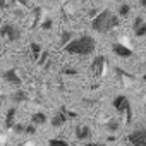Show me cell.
<instances>
[{
  "instance_id": "1",
  "label": "cell",
  "mask_w": 146,
  "mask_h": 146,
  "mask_svg": "<svg viewBox=\"0 0 146 146\" xmlns=\"http://www.w3.org/2000/svg\"><path fill=\"white\" fill-rule=\"evenodd\" d=\"M64 50L67 53H70V55L86 57V55H91L96 50V40L93 36H90V35H83V36H79L76 40H72L70 43H67L64 46Z\"/></svg>"
},
{
  "instance_id": "2",
  "label": "cell",
  "mask_w": 146,
  "mask_h": 146,
  "mask_svg": "<svg viewBox=\"0 0 146 146\" xmlns=\"http://www.w3.org/2000/svg\"><path fill=\"white\" fill-rule=\"evenodd\" d=\"M119 17L115 14H112L108 9L102 11L100 14H96L93 19H91V28L96 31V33H108L112 29H115L119 26Z\"/></svg>"
},
{
  "instance_id": "3",
  "label": "cell",
  "mask_w": 146,
  "mask_h": 146,
  "mask_svg": "<svg viewBox=\"0 0 146 146\" xmlns=\"http://www.w3.org/2000/svg\"><path fill=\"white\" fill-rule=\"evenodd\" d=\"M113 108L119 112V113H125V122L129 124L132 120V110H131V102L125 95H117L112 102Z\"/></svg>"
},
{
  "instance_id": "4",
  "label": "cell",
  "mask_w": 146,
  "mask_h": 146,
  "mask_svg": "<svg viewBox=\"0 0 146 146\" xmlns=\"http://www.w3.org/2000/svg\"><path fill=\"white\" fill-rule=\"evenodd\" d=\"M76 117H78L76 112H72V110H69V108H65V107H60V110L55 112V115H53V119H52V125H53V127H62L69 119H76Z\"/></svg>"
},
{
  "instance_id": "5",
  "label": "cell",
  "mask_w": 146,
  "mask_h": 146,
  "mask_svg": "<svg viewBox=\"0 0 146 146\" xmlns=\"http://www.w3.org/2000/svg\"><path fill=\"white\" fill-rule=\"evenodd\" d=\"M0 36H4V38L9 40V41H17V40L21 38V31H19V28H17L16 24H12V23H4L2 28H0Z\"/></svg>"
},
{
  "instance_id": "6",
  "label": "cell",
  "mask_w": 146,
  "mask_h": 146,
  "mask_svg": "<svg viewBox=\"0 0 146 146\" xmlns=\"http://www.w3.org/2000/svg\"><path fill=\"white\" fill-rule=\"evenodd\" d=\"M131 146H146V129L144 127H139V129H134L129 136H127Z\"/></svg>"
},
{
  "instance_id": "7",
  "label": "cell",
  "mask_w": 146,
  "mask_h": 146,
  "mask_svg": "<svg viewBox=\"0 0 146 146\" xmlns=\"http://www.w3.org/2000/svg\"><path fill=\"white\" fill-rule=\"evenodd\" d=\"M4 79H5V83L12 84V86H16V88H19V86L23 84V79L19 78V74H17L16 69H7V70L4 72Z\"/></svg>"
},
{
  "instance_id": "8",
  "label": "cell",
  "mask_w": 146,
  "mask_h": 146,
  "mask_svg": "<svg viewBox=\"0 0 146 146\" xmlns=\"http://www.w3.org/2000/svg\"><path fill=\"white\" fill-rule=\"evenodd\" d=\"M105 62H107V58H105L103 55H96V57H95V60L91 62V72H93L95 76H102V74H103Z\"/></svg>"
},
{
  "instance_id": "9",
  "label": "cell",
  "mask_w": 146,
  "mask_h": 146,
  "mask_svg": "<svg viewBox=\"0 0 146 146\" xmlns=\"http://www.w3.org/2000/svg\"><path fill=\"white\" fill-rule=\"evenodd\" d=\"M132 31H134V35H136L137 38L146 36V21H144L141 16H137V17L134 19V23H132Z\"/></svg>"
},
{
  "instance_id": "10",
  "label": "cell",
  "mask_w": 146,
  "mask_h": 146,
  "mask_svg": "<svg viewBox=\"0 0 146 146\" xmlns=\"http://www.w3.org/2000/svg\"><path fill=\"white\" fill-rule=\"evenodd\" d=\"M112 50H113V53H115L117 57H122V58L132 57V50H131L129 46H125L124 43H113V45H112Z\"/></svg>"
},
{
  "instance_id": "11",
  "label": "cell",
  "mask_w": 146,
  "mask_h": 146,
  "mask_svg": "<svg viewBox=\"0 0 146 146\" xmlns=\"http://www.w3.org/2000/svg\"><path fill=\"white\" fill-rule=\"evenodd\" d=\"M74 134H76V139H79V141H86V139L91 137V129H90V125H86V124H79V125L76 127Z\"/></svg>"
},
{
  "instance_id": "12",
  "label": "cell",
  "mask_w": 146,
  "mask_h": 146,
  "mask_svg": "<svg viewBox=\"0 0 146 146\" xmlns=\"http://www.w3.org/2000/svg\"><path fill=\"white\" fill-rule=\"evenodd\" d=\"M16 113H17L16 107H11L7 110V113H5V127L7 129H12L14 127V124H16Z\"/></svg>"
},
{
  "instance_id": "13",
  "label": "cell",
  "mask_w": 146,
  "mask_h": 146,
  "mask_svg": "<svg viewBox=\"0 0 146 146\" xmlns=\"http://www.w3.org/2000/svg\"><path fill=\"white\" fill-rule=\"evenodd\" d=\"M31 122H33L35 127H36V125H43V124L46 122V113H45V112H35V113L31 115Z\"/></svg>"
},
{
  "instance_id": "14",
  "label": "cell",
  "mask_w": 146,
  "mask_h": 146,
  "mask_svg": "<svg viewBox=\"0 0 146 146\" xmlns=\"http://www.w3.org/2000/svg\"><path fill=\"white\" fill-rule=\"evenodd\" d=\"M11 100H12L14 103H23V102H26V100H28V93H26V91H23V90H17V91H14V93H12Z\"/></svg>"
},
{
  "instance_id": "15",
  "label": "cell",
  "mask_w": 146,
  "mask_h": 146,
  "mask_svg": "<svg viewBox=\"0 0 146 146\" xmlns=\"http://www.w3.org/2000/svg\"><path fill=\"white\" fill-rule=\"evenodd\" d=\"M29 50H31V55H33V58L38 62V58H40V55H41V52H43V46H41L40 43L33 41V43L29 45Z\"/></svg>"
},
{
  "instance_id": "16",
  "label": "cell",
  "mask_w": 146,
  "mask_h": 146,
  "mask_svg": "<svg viewBox=\"0 0 146 146\" xmlns=\"http://www.w3.org/2000/svg\"><path fill=\"white\" fill-rule=\"evenodd\" d=\"M70 41H72V33H70V31H62V33H60V45L65 46V45L70 43Z\"/></svg>"
},
{
  "instance_id": "17",
  "label": "cell",
  "mask_w": 146,
  "mask_h": 146,
  "mask_svg": "<svg viewBox=\"0 0 146 146\" xmlns=\"http://www.w3.org/2000/svg\"><path fill=\"white\" fill-rule=\"evenodd\" d=\"M48 146H69V143H67L65 139L53 137V139H48Z\"/></svg>"
},
{
  "instance_id": "18",
  "label": "cell",
  "mask_w": 146,
  "mask_h": 146,
  "mask_svg": "<svg viewBox=\"0 0 146 146\" xmlns=\"http://www.w3.org/2000/svg\"><path fill=\"white\" fill-rule=\"evenodd\" d=\"M119 16L120 17H125V16H129V12H131V5L129 4H122V5H119Z\"/></svg>"
},
{
  "instance_id": "19",
  "label": "cell",
  "mask_w": 146,
  "mask_h": 146,
  "mask_svg": "<svg viewBox=\"0 0 146 146\" xmlns=\"http://www.w3.org/2000/svg\"><path fill=\"white\" fill-rule=\"evenodd\" d=\"M107 131L108 132H115V131H119V124L115 122V120H110V122H107Z\"/></svg>"
},
{
  "instance_id": "20",
  "label": "cell",
  "mask_w": 146,
  "mask_h": 146,
  "mask_svg": "<svg viewBox=\"0 0 146 146\" xmlns=\"http://www.w3.org/2000/svg\"><path fill=\"white\" fill-rule=\"evenodd\" d=\"M46 60H48V52H46V50H43V52H41V55H40V58H38V65H45V64H46Z\"/></svg>"
},
{
  "instance_id": "21",
  "label": "cell",
  "mask_w": 146,
  "mask_h": 146,
  "mask_svg": "<svg viewBox=\"0 0 146 146\" xmlns=\"http://www.w3.org/2000/svg\"><path fill=\"white\" fill-rule=\"evenodd\" d=\"M62 74H69V76H76V74H78V70H76V69H72V67H64V69H62Z\"/></svg>"
},
{
  "instance_id": "22",
  "label": "cell",
  "mask_w": 146,
  "mask_h": 146,
  "mask_svg": "<svg viewBox=\"0 0 146 146\" xmlns=\"http://www.w3.org/2000/svg\"><path fill=\"white\" fill-rule=\"evenodd\" d=\"M24 134H28V136L36 134V127L35 125H24Z\"/></svg>"
},
{
  "instance_id": "23",
  "label": "cell",
  "mask_w": 146,
  "mask_h": 146,
  "mask_svg": "<svg viewBox=\"0 0 146 146\" xmlns=\"http://www.w3.org/2000/svg\"><path fill=\"white\" fill-rule=\"evenodd\" d=\"M52 26H53V21L52 19H45L41 23V29H52Z\"/></svg>"
},
{
  "instance_id": "24",
  "label": "cell",
  "mask_w": 146,
  "mask_h": 146,
  "mask_svg": "<svg viewBox=\"0 0 146 146\" xmlns=\"http://www.w3.org/2000/svg\"><path fill=\"white\" fill-rule=\"evenodd\" d=\"M14 132H17V134H24V124H14Z\"/></svg>"
},
{
  "instance_id": "25",
  "label": "cell",
  "mask_w": 146,
  "mask_h": 146,
  "mask_svg": "<svg viewBox=\"0 0 146 146\" xmlns=\"http://www.w3.org/2000/svg\"><path fill=\"white\" fill-rule=\"evenodd\" d=\"M0 9H7V0H0Z\"/></svg>"
},
{
  "instance_id": "26",
  "label": "cell",
  "mask_w": 146,
  "mask_h": 146,
  "mask_svg": "<svg viewBox=\"0 0 146 146\" xmlns=\"http://www.w3.org/2000/svg\"><path fill=\"white\" fill-rule=\"evenodd\" d=\"M86 146H107L103 143H86Z\"/></svg>"
},
{
  "instance_id": "27",
  "label": "cell",
  "mask_w": 146,
  "mask_h": 146,
  "mask_svg": "<svg viewBox=\"0 0 146 146\" xmlns=\"http://www.w3.org/2000/svg\"><path fill=\"white\" fill-rule=\"evenodd\" d=\"M139 4H141V5H143L144 9H146V0H139Z\"/></svg>"
},
{
  "instance_id": "28",
  "label": "cell",
  "mask_w": 146,
  "mask_h": 146,
  "mask_svg": "<svg viewBox=\"0 0 146 146\" xmlns=\"http://www.w3.org/2000/svg\"><path fill=\"white\" fill-rule=\"evenodd\" d=\"M143 81H144V83H146V74H144V76H143Z\"/></svg>"
},
{
  "instance_id": "29",
  "label": "cell",
  "mask_w": 146,
  "mask_h": 146,
  "mask_svg": "<svg viewBox=\"0 0 146 146\" xmlns=\"http://www.w3.org/2000/svg\"><path fill=\"white\" fill-rule=\"evenodd\" d=\"M81 2H83V4H84V2H88V0H81Z\"/></svg>"
},
{
  "instance_id": "30",
  "label": "cell",
  "mask_w": 146,
  "mask_h": 146,
  "mask_svg": "<svg viewBox=\"0 0 146 146\" xmlns=\"http://www.w3.org/2000/svg\"><path fill=\"white\" fill-rule=\"evenodd\" d=\"M21 146H23V144H21Z\"/></svg>"
}]
</instances>
